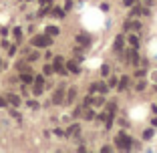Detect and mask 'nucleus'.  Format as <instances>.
<instances>
[{"instance_id":"obj_1","label":"nucleus","mask_w":157,"mask_h":153,"mask_svg":"<svg viewBox=\"0 0 157 153\" xmlns=\"http://www.w3.org/2000/svg\"><path fill=\"white\" fill-rule=\"evenodd\" d=\"M115 143H117V147H119V149H129V147H131V139H129V137H127L125 133L117 135Z\"/></svg>"},{"instance_id":"obj_2","label":"nucleus","mask_w":157,"mask_h":153,"mask_svg":"<svg viewBox=\"0 0 157 153\" xmlns=\"http://www.w3.org/2000/svg\"><path fill=\"white\" fill-rule=\"evenodd\" d=\"M50 42H52V38L46 37V34H44V37H34V38H32V44H34V46H39V48H44V46H48Z\"/></svg>"},{"instance_id":"obj_3","label":"nucleus","mask_w":157,"mask_h":153,"mask_svg":"<svg viewBox=\"0 0 157 153\" xmlns=\"http://www.w3.org/2000/svg\"><path fill=\"white\" fill-rule=\"evenodd\" d=\"M77 42H78V44H83V46H89V44H91V37H89V34H78Z\"/></svg>"},{"instance_id":"obj_4","label":"nucleus","mask_w":157,"mask_h":153,"mask_svg":"<svg viewBox=\"0 0 157 153\" xmlns=\"http://www.w3.org/2000/svg\"><path fill=\"white\" fill-rule=\"evenodd\" d=\"M52 67H54V71H59V73H63V75L67 73V71L63 69V59H54V65H52Z\"/></svg>"},{"instance_id":"obj_5","label":"nucleus","mask_w":157,"mask_h":153,"mask_svg":"<svg viewBox=\"0 0 157 153\" xmlns=\"http://www.w3.org/2000/svg\"><path fill=\"white\" fill-rule=\"evenodd\" d=\"M6 101H8V103H12L14 107H16V105H20V99H18L16 95H6Z\"/></svg>"},{"instance_id":"obj_6","label":"nucleus","mask_w":157,"mask_h":153,"mask_svg":"<svg viewBox=\"0 0 157 153\" xmlns=\"http://www.w3.org/2000/svg\"><path fill=\"white\" fill-rule=\"evenodd\" d=\"M63 95H65L63 89H59V91L54 93V97H52V103H61V101H63Z\"/></svg>"},{"instance_id":"obj_7","label":"nucleus","mask_w":157,"mask_h":153,"mask_svg":"<svg viewBox=\"0 0 157 153\" xmlns=\"http://www.w3.org/2000/svg\"><path fill=\"white\" fill-rule=\"evenodd\" d=\"M67 67H69V71H71V73H78V67H77V63H75V61H71Z\"/></svg>"},{"instance_id":"obj_8","label":"nucleus","mask_w":157,"mask_h":153,"mask_svg":"<svg viewBox=\"0 0 157 153\" xmlns=\"http://www.w3.org/2000/svg\"><path fill=\"white\" fill-rule=\"evenodd\" d=\"M52 16H56V18H63V16H65V10H61V8H54V10H52Z\"/></svg>"},{"instance_id":"obj_9","label":"nucleus","mask_w":157,"mask_h":153,"mask_svg":"<svg viewBox=\"0 0 157 153\" xmlns=\"http://www.w3.org/2000/svg\"><path fill=\"white\" fill-rule=\"evenodd\" d=\"M46 32H48L50 37H56V34H59V28H56V26H48V28H46Z\"/></svg>"},{"instance_id":"obj_10","label":"nucleus","mask_w":157,"mask_h":153,"mask_svg":"<svg viewBox=\"0 0 157 153\" xmlns=\"http://www.w3.org/2000/svg\"><path fill=\"white\" fill-rule=\"evenodd\" d=\"M123 48V37H117V40H115V50H121Z\"/></svg>"},{"instance_id":"obj_11","label":"nucleus","mask_w":157,"mask_h":153,"mask_svg":"<svg viewBox=\"0 0 157 153\" xmlns=\"http://www.w3.org/2000/svg\"><path fill=\"white\" fill-rule=\"evenodd\" d=\"M141 10H143L141 6H135V8L131 10V16H139V14H141Z\"/></svg>"},{"instance_id":"obj_12","label":"nucleus","mask_w":157,"mask_h":153,"mask_svg":"<svg viewBox=\"0 0 157 153\" xmlns=\"http://www.w3.org/2000/svg\"><path fill=\"white\" fill-rule=\"evenodd\" d=\"M75 95H77V91H75V89H71V91H69V97H67V101H69V103H71V101H75Z\"/></svg>"},{"instance_id":"obj_13","label":"nucleus","mask_w":157,"mask_h":153,"mask_svg":"<svg viewBox=\"0 0 157 153\" xmlns=\"http://www.w3.org/2000/svg\"><path fill=\"white\" fill-rule=\"evenodd\" d=\"M32 79H34L32 75H22V83H26V85H28V83H32Z\"/></svg>"},{"instance_id":"obj_14","label":"nucleus","mask_w":157,"mask_h":153,"mask_svg":"<svg viewBox=\"0 0 157 153\" xmlns=\"http://www.w3.org/2000/svg\"><path fill=\"white\" fill-rule=\"evenodd\" d=\"M127 85H129V81H127V76H123V81H121V85H119V89L123 91V89H127Z\"/></svg>"},{"instance_id":"obj_15","label":"nucleus","mask_w":157,"mask_h":153,"mask_svg":"<svg viewBox=\"0 0 157 153\" xmlns=\"http://www.w3.org/2000/svg\"><path fill=\"white\" fill-rule=\"evenodd\" d=\"M78 133V125H73L71 129H69V135H77Z\"/></svg>"},{"instance_id":"obj_16","label":"nucleus","mask_w":157,"mask_h":153,"mask_svg":"<svg viewBox=\"0 0 157 153\" xmlns=\"http://www.w3.org/2000/svg\"><path fill=\"white\" fill-rule=\"evenodd\" d=\"M36 59H39V52H30L28 54V61H36Z\"/></svg>"},{"instance_id":"obj_17","label":"nucleus","mask_w":157,"mask_h":153,"mask_svg":"<svg viewBox=\"0 0 157 153\" xmlns=\"http://www.w3.org/2000/svg\"><path fill=\"white\" fill-rule=\"evenodd\" d=\"M52 71H54V67H50V65H46V67H44V73H46V75H50Z\"/></svg>"},{"instance_id":"obj_18","label":"nucleus","mask_w":157,"mask_h":153,"mask_svg":"<svg viewBox=\"0 0 157 153\" xmlns=\"http://www.w3.org/2000/svg\"><path fill=\"white\" fill-rule=\"evenodd\" d=\"M28 107H30V109H39V103H36V101H28Z\"/></svg>"},{"instance_id":"obj_19","label":"nucleus","mask_w":157,"mask_h":153,"mask_svg":"<svg viewBox=\"0 0 157 153\" xmlns=\"http://www.w3.org/2000/svg\"><path fill=\"white\" fill-rule=\"evenodd\" d=\"M129 42H131L133 46H137V37H129Z\"/></svg>"},{"instance_id":"obj_20","label":"nucleus","mask_w":157,"mask_h":153,"mask_svg":"<svg viewBox=\"0 0 157 153\" xmlns=\"http://www.w3.org/2000/svg\"><path fill=\"white\" fill-rule=\"evenodd\" d=\"M101 73H103V75H109V67H107V65H103V69H101Z\"/></svg>"},{"instance_id":"obj_21","label":"nucleus","mask_w":157,"mask_h":153,"mask_svg":"<svg viewBox=\"0 0 157 153\" xmlns=\"http://www.w3.org/2000/svg\"><path fill=\"white\" fill-rule=\"evenodd\" d=\"M85 111H87V113H85V117H87V119H93V113H91V109H85Z\"/></svg>"},{"instance_id":"obj_22","label":"nucleus","mask_w":157,"mask_h":153,"mask_svg":"<svg viewBox=\"0 0 157 153\" xmlns=\"http://www.w3.org/2000/svg\"><path fill=\"white\" fill-rule=\"evenodd\" d=\"M133 2H135V0H123V4H125V6H133Z\"/></svg>"},{"instance_id":"obj_23","label":"nucleus","mask_w":157,"mask_h":153,"mask_svg":"<svg viewBox=\"0 0 157 153\" xmlns=\"http://www.w3.org/2000/svg\"><path fill=\"white\" fill-rule=\"evenodd\" d=\"M42 2V6H50V0H40Z\"/></svg>"},{"instance_id":"obj_24","label":"nucleus","mask_w":157,"mask_h":153,"mask_svg":"<svg viewBox=\"0 0 157 153\" xmlns=\"http://www.w3.org/2000/svg\"><path fill=\"white\" fill-rule=\"evenodd\" d=\"M2 105H6V97H0V107Z\"/></svg>"}]
</instances>
